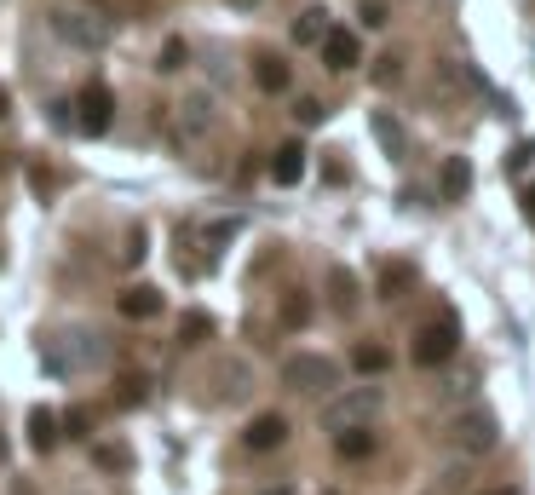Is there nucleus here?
<instances>
[{
  "mask_svg": "<svg viewBox=\"0 0 535 495\" xmlns=\"http://www.w3.org/2000/svg\"><path fill=\"white\" fill-rule=\"evenodd\" d=\"M397 75H403V64H397L392 52H386V58H374V81H380V87H392Z\"/></svg>",
  "mask_w": 535,
  "mask_h": 495,
  "instance_id": "obj_32",
  "label": "nucleus"
},
{
  "mask_svg": "<svg viewBox=\"0 0 535 495\" xmlns=\"http://www.w3.org/2000/svg\"><path fill=\"white\" fill-rule=\"evenodd\" d=\"M116 403H121V409H139V403H150V380H144V375H121V380H116Z\"/></svg>",
  "mask_w": 535,
  "mask_h": 495,
  "instance_id": "obj_24",
  "label": "nucleus"
},
{
  "mask_svg": "<svg viewBox=\"0 0 535 495\" xmlns=\"http://www.w3.org/2000/svg\"><path fill=\"white\" fill-rule=\"evenodd\" d=\"M47 18H52V35H58V41H70L75 52H104V47H110V35H116L110 12L75 6V0H58Z\"/></svg>",
  "mask_w": 535,
  "mask_h": 495,
  "instance_id": "obj_2",
  "label": "nucleus"
},
{
  "mask_svg": "<svg viewBox=\"0 0 535 495\" xmlns=\"http://www.w3.org/2000/svg\"><path fill=\"white\" fill-rule=\"evenodd\" d=\"M380 409H386V392H380V386H346L340 398L323 403V426L328 432H351V426H369Z\"/></svg>",
  "mask_w": 535,
  "mask_h": 495,
  "instance_id": "obj_4",
  "label": "nucleus"
},
{
  "mask_svg": "<svg viewBox=\"0 0 535 495\" xmlns=\"http://www.w3.org/2000/svg\"><path fill=\"white\" fill-rule=\"evenodd\" d=\"M409 288H415V265H409V260H397V265L380 271V294H386V300H403Z\"/></svg>",
  "mask_w": 535,
  "mask_h": 495,
  "instance_id": "obj_22",
  "label": "nucleus"
},
{
  "mask_svg": "<svg viewBox=\"0 0 535 495\" xmlns=\"http://www.w3.org/2000/svg\"><path fill=\"white\" fill-rule=\"evenodd\" d=\"M369 127H374V139H380V150H386V156H403V150H409V133H403V121L397 116H386V110H374L369 116Z\"/></svg>",
  "mask_w": 535,
  "mask_h": 495,
  "instance_id": "obj_14",
  "label": "nucleus"
},
{
  "mask_svg": "<svg viewBox=\"0 0 535 495\" xmlns=\"http://www.w3.org/2000/svg\"><path fill=\"white\" fill-rule=\"evenodd\" d=\"M357 18H363L369 29H380L386 18H392V12H386V0H363V6H357Z\"/></svg>",
  "mask_w": 535,
  "mask_h": 495,
  "instance_id": "obj_31",
  "label": "nucleus"
},
{
  "mask_svg": "<svg viewBox=\"0 0 535 495\" xmlns=\"http://www.w3.org/2000/svg\"><path fill=\"white\" fill-rule=\"evenodd\" d=\"M466 190H472V162L466 156H449L438 173V196L443 202H466Z\"/></svg>",
  "mask_w": 535,
  "mask_h": 495,
  "instance_id": "obj_13",
  "label": "nucleus"
},
{
  "mask_svg": "<svg viewBox=\"0 0 535 495\" xmlns=\"http://www.w3.org/2000/svg\"><path fill=\"white\" fill-rule=\"evenodd\" d=\"M179 340H185V346H202V340H213V317H208V311H190L185 323H179Z\"/></svg>",
  "mask_w": 535,
  "mask_h": 495,
  "instance_id": "obj_25",
  "label": "nucleus"
},
{
  "mask_svg": "<svg viewBox=\"0 0 535 495\" xmlns=\"http://www.w3.org/2000/svg\"><path fill=\"white\" fill-rule=\"evenodd\" d=\"M443 444L455 449V455H466V461H478V455H489V449L501 444V421L489 415L484 403H466V409H455L443 421Z\"/></svg>",
  "mask_w": 535,
  "mask_h": 495,
  "instance_id": "obj_3",
  "label": "nucleus"
},
{
  "mask_svg": "<svg viewBox=\"0 0 535 495\" xmlns=\"http://www.w3.org/2000/svg\"><path fill=\"white\" fill-rule=\"evenodd\" d=\"M478 495H524L518 484H495V490H478Z\"/></svg>",
  "mask_w": 535,
  "mask_h": 495,
  "instance_id": "obj_37",
  "label": "nucleus"
},
{
  "mask_svg": "<svg viewBox=\"0 0 535 495\" xmlns=\"http://www.w3.org/2000/svg\"><path fill=\"white\" fill-rule=\"evenodd\" d=\"M328 300H334V311H357V277H351L346 265L328 271Z\"/></svg>",
  "mask_w": 535,
  "mask_h": 495,
  "instance_id": "obj_20",
  "label": "nucleus"
},
{
  "mask_svg": "<svg viewBox=\"0 0 535 495\" xmlns=\"http://www.w3.org/2000/svg\"><path fill=\"white\" fill-rule=\"evenodd\" d=\"M334 449H340V461H369V455H374V432H369V426L334 432Z\"/></svg>",
  "mask_w": 535,
  "mask_h": 495,
  "instance_id": "obj_19",
  "label": "nucleus"
},
{
  "mask_svg": "<svg viewBox=\"0 0 535 495\" xmlns=\"http://www.w3.org/2000/svg\"><path fill=\"white\" fill-rule=\"evenodd\" d=\"M225 6H236V12H254L259 0H225Z\"/></svg>",
  "mask_w": 535,
  "mask_h": 495,
  "instance_id": "obj_39",
  "label": "nucleus"
},
{
  "mask_svg": "<svg viewBox=\"0 0 535 495\" xmlns=\"http://www.w3.org/2000/svg\"><path fill=\"white\" fill-rule=\"evenodd\" d=\"M294 116H300V127H323V98H300V104H294Z\"/></svg>",
  "mask_w": 535,
  "mask_h": 495,
  "instance_id": "obj_30",
  "label": "nucleus"
},
{
  "mask_svg": "<svg viewBox=\"0 0 535 495\" xmlns=\"http://www.w3.org/2000/svg\"><path fill=\"white\" fill-rule=\"evenodd\" d=\"M29 190H35V196H41V202H47L52 190H58V173H52L47 162H35V167H29Z\"/></svg>",
  "mask_w": 535,
  "mask_h": 495,
  "instance_id": "obj_29",
  "label": "nucleus"
},
{
  "mask_svg": "<svg viewBox=\"0 0 535 495\" xmlns=\"http://www.w3.org/2000/svg\"><path fill=\"white\" fill-rule=\"evenodd\" d=\"M478 380H484V369H455V375L438 386V398L443 403H461V398H472V386H478Z\"/></svg>",
  "mask_w": 535,
  "mask_h": 495,
  "instance_id": "obj_23",
  "label": "nucleus"
},
{
  "mask_svg": "<svg viewBox=\"0 0 535 495\" xmlns=\"http://www.w3.org/2000/svg\"><path fill=\"white\" fill-rule=\"evenodd\" d=\"M58 438H64V421L52 409H29V444L47 455V449H58Z\"/></svg>",
  "mask_w": 535,
  "mask_h": 495,
  "instance_id": "obj_16",
  "label": "nucleus"
},
{
  "mask_svg": "<svg viewBox=\"0 0 535 495\" xmlns=\"http://www.w3.org/2000/svg\"><path fill=\"white\" fill-rule=\"evenodd\" d=\"M524 162H535V144H518V150H512V162H507V167H512V173H518V167H524Z\"/></svg>",
  "mask_w": 535,
  "mask_h": 495,
  "instance_id": "obj_35",
  "label": "nucleus"
},
{
  "mask_svg": "<svg viewBox=\"0 0 535 495\" xmlns=\"http://www.w3.org/2000/svg\"><path fill=\"white\" fill-rule=\"evenodd\" d=\"M305 156H311V150H305L300 139L277 144V156H271V179H277V185H300V179H305Z\"/></svg>",
  "mask_w": 535,
  "mask_h": 495,
  "instance_id": "obj_12",
  "label": "nucleus"
},
{
  "mask_svg": "<svg viewBox=\"0 0 535 495\" xmlns=\"http://www.w3.org/2000/svg\"><path fill=\"white\" fill-rule=\"evenodd\" d=\"M52 127H64V133L75 127V104H70V98H58V104H52Z\"/></svg>",
  "mask_w": 535,
  "mask_h": 495,
  "instance_id": "obj_33",
  "label": "nucleus"
},
{
  "mask_svg": "<svg viewBox=\"0 0 535 495\" xmlns=\"http://www.w3.org/2000/svg\"><path fill=\"white\" fill-rule=\"evenodd\" d=\"M185 64H190V47L179 41V35H173V41L162 47V58H156V70H167V75H173V70H185Z\"/></svg>",
  "mask_w": 535,
  "mask_h": 495,
  "instance_id": "obj_28",
  "label": "nucleus"
},
{
  "mask_svg": "<svg viewBox=\"0 0 535 495\" xmlns=\"http://www.w3.org/2000/svg\"><path fill=\"white\" fill-rule=\"evenodd\" d=\"M121 260H127V265L144 260V225H139V231H127V254H121Z\"/></svg>",
  "mask_w": 535,
  "mask_h": 495,
  "instance_id": "obj_34",
  "label": "nucleus"
},
{
  "mask_svg": "<svg viewBox=\"0 0 535 495\" xmlns=\"http://www.w3.org/2000/svg\"><path fill=\"white\" fill-rule=\"evenodd\" d=\"M121 317H133V323H150V317H162V288H150V283H133V288H121Z\"/></svg>",
  "mask_w": 535,
  "mask_h": 495,
  "instance_id": "obj_11",
  "label": "nucleus"
},
{
  "mask_svg": "<svg viewBox=\"0 0 535 495\" xmlns=\"http://www.w3.org/2000/svg\"><path fill=\"white\" fill-rule=\"evenodd\" d=\"M104 363H110V340H104L98 329H64L41 346V369H47L52 380L93 375V369H104Z\"/></svg>",
  "mask_w": 535,
  "mask_h": 495,
  "instance_id": "obj_1",
  "label": "nucleus"
},
{
  "mask_svg": "<svg viewBox=\"0 0 535 495\" xmlns=\"http://www.w3.org/2000/svg\"><path fill=\"white\" fill-rule=\"evenodd\" d=\"M254 81H259V93H288V81H294V75H288V64H282L277 52H259V58H254Z\"/></svg>",
  "mask_w": 535,
  "mask_h": 495,
  "instance_id": "obj_15",
  "label": "nucleus"
},
{
  "mask_svg": "<svg viewBox=\"0 0 535 495\" xmlns=\"http://www.w3.org/2000/svg\"><path fill=\"white\" fill-rule=\"evenodd\" d=\"M282 386L288 392H328V386H340V363L323 352H300L282 363Z\"/></svg>",
  "mask_w": 535,
  "mask_h": 495,
  "instance_id": "obj_6",
  "label": "nucleus"
},
{
  "mask_svg": "<svg viewBox=\"0 0 535 495\" xmlns=\"http://www.w3.org/2000/svg\"><path fill=\"white\" fill-rule=\"evenodd\" d=\"M213 127H219V110H213V98L208 93H190L185 104H179V144H196V139H208Z\"/></svg>",
  "mask_w": 535,
  "mask_h": 495,
  "instance_id": "obj_8",
  "label": "nucleus"
},
{
  "mask_svg": "<svg viewBox=\"0 0 535 495\" xmlns=\"http://www.w3.org/2000/svg\"><path fill=\"white\" fill-rule=\"evenodd\" d=\"M323 35H328V12L323 6H305L300 18H294V41L300 47H323Z\"/></svg>",
  "mask_w": 535,
  "mask_h": 495,
  "instance_id": "obj_18",
  "label": "nucleus"
},
{
  "mask_svg": "<svg viewBox=\"0 0 535 495\" xmlns=\"http://www.w3.org/2000/svg\"><path fill=\"white\" fill-rule=\"evenodd\" d=\"M524 219H530V225H535V185L524 190Z\"/></svg>",
  "mask_w": 535,
  "mask_h": 495,
  "instance_id": "obj_36",
  "label": "nucleus"
},
{
  "mask_svg": "<svg viewBox=\"0 0 535 495\" xmlns=\"http://www.w3.org/2000/svg\"><path fill=\"white\" fill-rule=\"evenodd\" d=\"M110 121H116V93H110V81H87L81 98H75V133L104 139V133H110Z\"/></svg>",
  "mask_w": 535,
  "mask_h": 495,
  "instance_id": "obj_7",
  "label": "nucleus"
},
{
  "mask_svg": "<svg viewBox=\"0 0 535 495\" xmlns=\"http://www.w3.org/2000/svg\"><path fill=\"white\" fill-rule=\"evenodd\" d=\"M351 369H357V375H386V369H392V352L374 346V340H363V346L351 352Z\"/></svg>",
  "mask_w": 535,
  "mask_h": 495,
  "instance_id": "obj_21",
  "label": "nucleus"
},
{
  "mask_svg": "<svg viewBox=\"0 0 535 495\" xmlns=\"http://www.w3.org/2000/svg\"><path fill=\"white\" fill-rule=\"evenodd\" d=\"M93 467L110 472V478H121V472H133V449L116 444V438H104V444H93Z\"/></svg>",
  "mask_w": 535,
  "mask_h": 495,
  "instance_id": "obj_17",
  "label": "nucleus"
},
{
  "mask_svg": "<svg viewBox=\"0 0 535 495\" xmlns=\"http://www.w3.org/2000/svg\"><path fill=\"white\" fill-rule=\"evenodd\" d=\"M282 323H288V329H305V323H311V300H305V288H294V294L282 300Z\"/></svg>",
  "mask_w": 535,
  "mask_h": 495,
  "instance_id": "obj_26",
  "label": "nucleus"
},
{
  "mask_svg": "<svg viewBox=\"0 0 535 495\" xmlns=\"http://www.w3.org/2000/svg\"><path fill=\"white\" fill-rule=\"evenodd\" d=\"M455 352H461V317H455V311H443V317H432V323H420L415 346H409V357H415L420 369H443Z\"/></svg>",
  "mask_w": 535,
  "mask_h": 495,
  "instance_id": "obj_5",
  "label": "nucleus"
},
{
  "mask_svg": "<svg viewBox=\"0 0 535 495\" xmlns=\"http://www.w3.org/2000/svg\"><path fill=\"white\" fill-rule=\"evenodd\" d=\"M12 116V93H6V87H0V121Z\"/></svg>",
  "mask_w": 535,
  "mask_h": 495,
  "instance_id": "obj_38",
  "label": "nucleus"
},
{
  "mask_svg": "<svg viewBox=\"0 0 535 495\" xmlns=\"http://www.w3.org/2000/svg\"><path fill=\"white\" fill-rule=\"evenodd\" d=\"M242 444L254 449V455L282 449V444H288V421H282L277 409H271V415H254V421H248V432H242Z\"/></svg>",
  "mask_w": 535,
  "mask_h": 495,
  "instance_id": "obj_10",
  "label": "nucleus"
},
{
  "mask_svg": "<svg viewBox=\"0 0 535 495\" xmlns=\"http://www.w3.org/2000/svg\"><path fill=\"white\" fill-rule=\"evenodd\" d=\"M58 421H64V438H93V409H81V403L64 409Z\"/></svg>",
  "mask_w": 535,
  "mask_h": 495,
  "instance_id": "obj_27",
  "label": "nucleus"
},
{
  "mask_svg": "<svg viewBox=\"0 0 535 495\" xmlns=\"http://www.w3.org/2000/svg\"><path fill=\"white\" fill-rule=\"evenodd\" d=\"M323 64L334 75H346V70L363 64V47H357V35H351V29H328V35H323Z\"/></svg>",
  "mask_w": 535,
  "mask_h": 495,
  "instance_id": "obj_9",
  "label": "nucleus"
},
{
  "mask_svg": "<svg viewBox=\"0 0 535 495\" xmlns=\"http://www.w3.org/2000/svg\"><path fill=\"white\" fill-rule=\"evenodd\" d=\"M0 461H6V438H0Z\"/></svg>",
  "mask_w": 535,
  "mask_h": 495,
  "instance_id": "obj_40",
  "label": "nucleus"
}]
</instances>
